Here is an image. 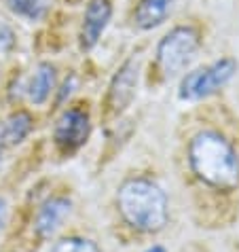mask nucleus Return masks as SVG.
Masks as SVG:
<instances>
[{
    "mask_svg": "<svg viewBox=\"0 0 239 252\" xmlns=\"http://www.w3.org/2000/svg\"><path fill=\"white\" fill-rule=\"evenodd\" d=\"M188 163L201 183L218 191H233L239 187V155L233 144L218 131H199L191 140Z\"/></svg>",
    "mask_w": 239,
    "mask_h": 252,
    "instance_id": "obj_1",
    "label": "nucleus"
},
{
    "mask_svg": "<svg viewBox=\"0 0 239 252\" xmlns=\"http://www.w3.org/2000/svg\"><path fill=\"white\" fill-rule=\"evenodd\" d=\"M117 204L123 219L138 231L157 233L167 225V195L149 178H131L123 183L117 193Z\"/></svg>",
    "mask_w": 239,
    "mask_h": 252,
    "instance_id": "obj_2",
    "label": "nucleus"
},
{
    "mask_svg": "<svg viewBox=\"0 0 239 252\" xmlns=\"http://www.w3.org/2000/svg\"><path fill=\"white\" fill-rule=\"evenodd\" d=\"M199 49V34L191 26H178L167 32L157 47V62L167 76L182 72Z\"/></svg>",
    "mask_w": 239,
    "mask_h": 252,
    "instance_id": "obj_3",
    "label": "nucleus"
},
{
    "mask_svg": "<svg viewBox=\"0 0 239 252\" xmlns=\"http://www.w3.org/2000/svg\"><path fill=\"white\" fill-rule=\"evenodd\" d=\"M237 72V62L231 58L218 60L209 66L197 68L188 72L180 83V97L182 100H203L214 95L218 89L224 87Z\"/></svg>",
    "mask_w": 239,
    "mask_h": 252,
    "instance_id": "obj_4",
    "label": "nucleus"
},
{
    "mask_svg": "<svg viewBox=\"0 0 239 252\" xmlns=\"http://www.w3.org/2000/svg\"><path fill=\"white\" fill-rule=\"evenodd\" d=\"M89 117L81 108H70L58 119L53 129V140L61 151H76L89 138Z\"/></svg>",
    "mask_w": 239,
    "mask_h": 252,
    "instance_id": "obj_5",
    "label": "nucleus"
},
{
    "mask_svg": "<svg viewBox=\"0 0 239 252\" xmlns=\"http://www.w3.org/2000/svg\"><path fill=\"white\" fill-rule=\"evenodd\" d=\"M136 85H138V62L127 60L119 68V72L115 74V79H112L108 87L106 106L112 115L123 113L129 106L133 95H136Z\"/></svg>",
    "mask_w": 239,
    "mask_h": 252,
    "instance_id": "obj_6",
    "label": "nucleus"
},
{
    "mask_svg": "<svg viewBox=\"0 0 239 252\" xmlns=\"http://www.w3.org/2000/svg\"><path fill=\"white\" fill-rule=\"evenodd\" d=\"M110 15H112L110 0H89L85 19H83V28H81L83 49H93L97 45L102 32L106 30V26L110 22Z\"/></svg>",
    "mask_w": 239,
    "mask_h": 252,
    "instance_id": "obj_7",
    "label": "nucleus"
},
{
    "mask_svg": "<svg viewBox=\"0 0 239 252\" xmlns=\"http://www.w3.org/2000/svg\"><path fill=\"white\" fill-rule=\"evenodd\" d=\"M30 129H32V117L26 110H17L6 121L0 123V165H2L6 153L22 142L30 134Z\"/></svg>",
    "mask_w": 239,
    "mask_h": 252,
    "instance_id": "obj_8",
    "label": "nucleus"
},
{
    "mask_svg": "<svg viewBox=\"0 0 239 252\" xmlns=\"http://www.w3.org/2000/svg\"><path fill=\"white\" fill-rule=\"evenodd\" d=\"M72 210V204L66 197H53L40 208L36 216V233L40 237H51L55 231L61 227V222L66 220V216Z\"/></svg>",
    "mask_w": 239,
    "mask_h": 252,
    "instance_id": "obj_9",
    "label": "nucleus"
},
{
    "mask_svg": "<svg viewBox=\"0 0 239 252\" xmlns=\"http://www.w3.org/2000/svg\"><path fill=\"white\" fill-rule=\"evenodd\" d=\"M176 0H140L133 22L140 30H152L165 22V17L172 13Z\"/></svg>",
    "mask_w": 239,
    "mask_h": 252,
    "instance_id": "obj_10",
    "label": "nucleus"
},
{
    "mask_svg": "<svg viewBox=\"0 0 239 252\" xmlns=\"http://www.w3.org/2000/svg\"><path fill=\"white\" fill-rule=\"evenodd\" d=\"M53 85H55V68L43 62V64H38L36 72L32 76L30 87H28V95H30V100L34 104H45Z\"/></svg>",
    "mask_w": 239,
    "mask_h": 252,
    "instance_id": "obj_11",
    "label": "nucleus"
},
{
    "mask_svg": "<svg viewBox=\"0 0 239 252\" xmlns=\"http://www.w3.org/2000/svg\"><path fill=\"white\" fill-rule=\"evenodd\" d=\"M9 9L19 17H26L30 22L43 19L49 11V0H6Z\"/></svg>",
    "mask_w": 239,
    "mask_h": 252,
    "instance_id": "obj_12",
    "label": "nucleus"
},
{
    "mask_svg": "<svg viewBox=\"0 0 239 252\" xmlns=\"http://www.w3.org/2000/svg\"><path fill=\"white\" fill-rule=\"evenodd\" d=\"M51 252H100V248L95 242L85 240V237H66L55 244Z\"/></svg>",
    "mask_w": 239,
    "mask_h": 252,
    "instance_id": "obj_13",
    "label": "nucleus"
},
{
    "mask_svg": "<svg viewBox=\"0 0 239 252\" xmlns=\"http://www.w3.org/2000/svg\"><path fill=\"white\" fill-rule=\"evenodd\" d=\"M2 34L4 36H13V32L6 28L4 24H0V47H6V45H11V40H6V38H2Z\"/></svg>",
    "mask_w": 239,
    "mask_h": 252,
    "instance_id": "obj_14",
    "label": "nucleus"
},
{
    "mask_svg": "<svg viewBox=\"0 0 239 252\" xmlns=\"http://www.w3.org/2000/svg\"><path fill=\"white\" fill-rule=\"evenodd\" d=\"M4 222H6V204L4 199H0V231H2Z\"/></svg>",
    "mask_w": 239,
    "mask_h": 252,
    "instance_id": "obj_15",
    "label": "nucleus"
},
{
    "mask_svg": "<svg viewBox=\"0 0 239 252\" xmlns=\"http://www.w3.org/2000/svg\"><path fill=\"white\" fill-rule=\"evenodd\" d=\"M146 252H165V248L163 246H152V248H149Z\"/></svg>",
    "mask_w": 239,
    "mask_h": 252,
    "instance_id": "obj_16",
    "label": "nucleus"
}]
</instances>
